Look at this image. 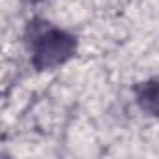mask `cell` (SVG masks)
Instances as JSON below:
<instances>
[{"label":"cell","mask_w":159,"mask_h":159,"mask_svg":"<svg viewBox=\"0 0 159 159\" xmlns=\"http://www.w3.org/2000/svg\"><path fill=\"white\" fill-rule=\"evenodd\" d=\"M32 66L39 71L52 69L67 62L75 51H77V39L60 28L39 26L36 30V25H32Z\"/></svg>","instance_id":"6da1fadb"},{"label":"cell","mask_w":159,"mask_h":159,"mask_svg":"<svg viewBox=\"0 0 159 159\" xmlns=\"http://www.w3.org/2000/svg\"><path fill=\"white\" fill-rule=\"evenodd\" d=\"M135 92H137L139 105L146 112L159 116V79H152V81L139 84Z\"/></svg>","instance_id":"7a4b0ae2"},{"label":"cell","mask_w":159,"mask_h":159,"mask_svg":"<svg viewBox=\"0 0 159 159\" xmlns=\"http://www.w3.org/2000/svg\"><path fill=\"white\" fill-rule=\"evenodd\" d=\"M30 2H41V0H30Z\"/></svg>","instance_id":"3957f363"}]
</instances>
